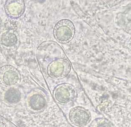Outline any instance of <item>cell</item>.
<instances>
[{"mask_svg":"<svg viewBox=\"0 0 131 127\" xmlns=\"http://www.w3.org/2000/svg\"><path fill=\"white\" fill-rule=\"evenodd\" d=\"M75 27L73 22L68 19L61 20L55 25L54 35L56 39L62 43L69 42L73 38Z\"/></svg>","mask_w":131,"mask_h":127,"instance_id":"1","label":"cell"},{"mask_svg":"<svg viewBox=\"0 0 131 127\" xmlns=\"http://www.w3.org/2000/svg\"><path fill=\"white\" fill-rule=\"evenodd\" d=\"M18 43V36L13 29H5L1 32L0 47L3 50L12 52L16 50Z\"/></svg>","mask_w":131,"mask_h":127,"instance_id":"2","label":"cell"},{"mask_svg":"<svg viewBox=\"0 0 131 127\" xmlns=\"http://www.w3.org/2000/svg\"><path fill=\"white\" fill-rule=\"evenodd\" d=\"M20 75L18 70L11 65H5L0 68V83L7 86H13L18 84Z\"/></svg>","mask_w":131,"mask_h":127,"instance_id":"3","label":"cell"},{"mask_svg":"<svg viewBox=\"0 0 131 127\" xmlns=\"http://www.w3.org/2000/svg\"><path fill=\"white\" fill-rule=\"evenodd\" d=\"M48 67V74L55 78L62 77L66 75L70 69L69 63L64 60H57L51 63Z\"/></svg>","mask_w":131,"mask_h":127,"instance_id":"4","label":"cell"},{"mask_svg":"<svg viewBox=\"0 0 131 127\" xmlns=\"http://www.w3.org/2000/svg\"><path fill=\"white\" fill-rule=\"evenodd\" d=\"M6 15L12 19H16L22 15L25 10V4L23 1L9 0L4 5Z\"/></svg>","mask_w":131,"mask_h":127,"instance_id":"5","label":"cell"},{"mask_svg":"<svg viewBox=\"0 0 131 127\" xmlns=\"http://www.w3.org/2000/svg\"><path fill=\"white\" fill-rule=\"evenodd\" d=\"M89 115L87 111L82 109H74L70 113V119L72 122L79 125H84L89 120Z\"/></svg>","mask_w":131,"mask_h":127,"instance_id":"6","label":"cell"},{"mask_svg":"<svg viewBox=\"0 0 131 127\" xmlns=\"http://www.w3.org/2000/svg\"><path fill=\"white\" fill-rule=\"evenodd\" d=\"M29 104L31 108L33 110H39L44 107L46 101L41 95L35 94L31 97Z\"/></svg>","mask_w":131,"mask_h":127,"instance_id":"7","label":"cell"},{"mask_svg":"<svg viewBox=\"0 0 131 127\" xmlns=\"http://www.w3.org/2000/svg\"><path fill=\"white\" fill-rule=\"evenodd\" d=\"M5 99L10 103H15L19 101L20 98V95L18 90L11 88L5 93Z\"/></svg>","mask_w":131,"mask_h":127,"instance_id":"8","label":"cell"},{"mask_svg":"<svg viewBox=\"0 0 131 127\" xmlns=\"http://www.w3.org/2000/svg\"><path fill=\"white\" fill-rule=\"evenodd\" d=\"M70 95V92L66 87H61L57 89L55 95L57 100L62 102L68 101Z\"/></svg>","mask_w":131,"mask_h":127,"instance_id":"9","label":"cell"},{"mask_svg":"<svg viewBox=\"0 0 131 127\" xmlns=\"http://www.w3.org/2000/svg\"><path fill=\"white\" fill-rule=\"evenodd\" d=\"M98 127H111L110 125H109L107 123H103L101 125H99Z\"/></svg>","mask_w":131,"mask_h":127,"instance_id":"10","label":"cell"},{"mask_svg":"<svg viewBox=\"0 0 131 127\" xmlns=\"http://www.w3.org/2000/svg\"><path fill=\"white\" fill-rule=\"evenodd\" d=\"M0 127H6V125L4 122L0 121Z\"/></svg>","mask_w":131,"mask_h":127,"instance_id":"11","label":"cell"},{"mask_svg":"<svg viewBox=\"0 0 131 127\" xmlns=\"http://www.w3.org/2000/svg\"><path fill=\"white\" fill-rule=\"evenodd\" d=\"M2 20H1V18L0 17V29L2 27Z\"/></svg>","mask_w":131,"mask_h":127,"instance_id":"12","label":"cell"},{"mask_svg":"<svg viewBox=\"0 0 131 127\" xmlns=\"http://www.w3.org/2000/svg\"><path fill=\"white\" fill-rule=\"evenodd\" d=\"M130 47H131V43H130Z\"/></svg>","mask_w":131,"mask_h":127,"instance_id":"13","label":"cell"}]
</instances>
